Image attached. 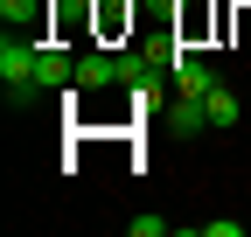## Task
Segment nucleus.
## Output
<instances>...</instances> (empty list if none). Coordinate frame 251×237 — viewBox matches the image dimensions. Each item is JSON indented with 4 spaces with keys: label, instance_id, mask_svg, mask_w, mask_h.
Returning a JSON list of instances; mask_svg holds the SVG:
<instances>
[{
    "label": "nucleus",
    "instance_id": "obj_1",
    "mask_svg": "<svg viewBox=\"0 0 251 237\" xmlns=\"http://www.w3.org/2000/svg\"><path fill=\"white\" fill-rule=\"evenodd\" d=\"M35 56H42V35H21V28L0 35V84L14 91V105L35 98Z\"/></svg>",
    "mask_w": 251,
    "mask_h": 237
},
{
    "label": "nucleus",
    "instance_id": "obj_2",
    "mask_svg": "<svg viewBox=\"0 0 251 237\" xmlns=\"http://www.w3.org/2000/svg\"><path fill=\"white\" fill-rule=\"evenodd\" d=\"M35 91H77V56L63 42H42L35 56Z\"/></svg>",
    "mask_w": 251,
    "mask_h": 237
},
{
    "label": "nucleus",
    "instance_id": "obj_3",
    "mask_svg": "<svg viewBox=\"0 0 251 237\" xmlns=\"http://www.w3.org/2000/svg\"><path fill=\"white\" fill-rule=\"evenodd\" d=\"M168 84H175V98H209L224 77H216V63H202V56H188V49H181V56H175V77H168Z\"/></svg>",
    "mask_w": 251,
    "mask_h": 237
},
{
    "label": "nucleus",
    "instance_id": "obj_4",
    "mask_svg": "<svg viewBox=\"0 0 251 237\" xmlns=\"http://www.w3.org/2000/svg\"><path fill=\"white\" fill-rule=\"evenodd\" d=\"M105 84H119V56L84 49V56H77V91H105Z\"/></svg>",
    "mask_w": 251,
    "mask_h": 237
},
{
    "label": "nucleus",
    "instance_id": "obj_5",
    "mask_svg": "<svg viewBox=\"0 0 251 237\" xmlns=\"http://www.w3.org/2000/svg\"><path fill=\"white\" fill-rule=\"evenodd\" d=\"M0 21H7V28H21V35H42L49 0H0Z\"/></svg>",
    "mask_w": 251,
    "mask_h": 237
},
{
    "label": "nucleus",
    "instance_id": "obj_6",
    "mask_svg": "<svg viewBox=\"0 0 251 237\" xmlns=\"http://www.w3.org/2000/svg\"><path fill=\"white\" fill-rule=\"evenodd\" d=\"M168 118H175V133H181V140L209 133V105H202V98H175V112H168Z\"/></svg>",
    "mask_w": 251,
    "mask_h": 237
},
{
    "label": "nucleus",
    "instance_id": "obj_7",
    "mask_svg": "<svg viewBox=\"0 0 251 237\" xmlns=\"http://www.w3.org/2000/svg\"><path fill=\"white\" fill-rule=\"evenodd\" d=\"M202 105H209V126H237V91H230V84H216Z\"/></svg>",
    "mask_w": 251,
    "mask_h": 237
},
{
    "label": "nucleus",
    "instance_id": "obj_8",
    "mask_svg": "<svg viewBox=\"0 0 251 237\" xmlns=\"http://www.w3.org/2000/svg\"><path fill=\"white\" fill-rule=\"evenodd\" d=\"M126 230H133V237H168L175 223H168V216H126Z\"/></svg>",
    "mask_w": 251,
    "mask_h": 237
},
{
    "label": "nucleus",
    "instance_id": "obj_9",
    "mask_svg": "<svg viewBox=\"0 0 251 237\" xmlns=\"http://www.w3.org/2000/svg\"><path fill=\"white\" fill-rule=\"evenodd\" d=\"M202 237H244V223H237V216H209V223H202Z\"/></svg>",
    "mask_w": 251,
    "mask_h": 237
},
{
    "label": "nucleus",
    "instance_id": "obj_10",
    "mask_svg": "<svg viewBox=\"0 0 251 237\" xmlns=\"http://www.w3.org/2000/svg\"><path fill=\"white\" fill-rule=\"evenodd\" d=\"M147 7H153V14H168V7H175V0H147Z\"/></svg>",
    "mask_w": 251,
    "mask_h": 237
},
{
    "label": "nucleus",
    "instance_id": "obj_11",
    "mask_svg": "<svg viewBox=\"0 0 251 237\" xmlns=\"http://www.w3.org/2000/svg\"><path fill=\"white\" fill-rule=\"evenodd\" d=\"M188 7H209V0H188Z\"/></svg>",
    "mask_w": 251,
    "mask_h": 237
}]
</instances>
